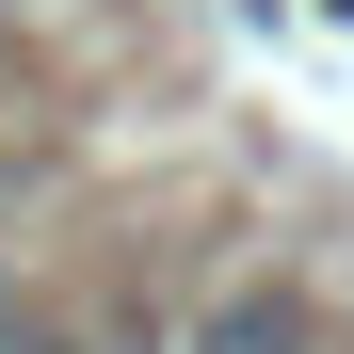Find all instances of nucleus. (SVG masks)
<instances>
[{
  "mask_svg": "<svg viewBox=\"0 0 354 354\" xmlns=\"http://www.w3.org/2000/svg\"><path fill=\"white\" fill-rule=\"evenodd\" d=\"M194 354H322V322H306V290H225L194 322Z\"/></svg>",
  "mask_w": 354,
  "mask_h": 354,
  "instance_id": "nucleus-1",
  "label": "nucleus"
}]
</instances>
